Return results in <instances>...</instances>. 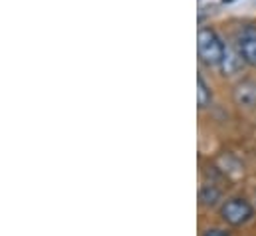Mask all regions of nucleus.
<instances>
[{
	"label": "nucleus",
	"mask_w": 256,
	"mask_h": 236,
	"mask_svg": "<svg viewBox=\"0 0 256 236\" xmlns=\"http://www.w3.org/2000/svg\"><path fill=\"white\" fill-rule=\"evenodd\" d=\"M224 42L218 38V34L212 28H200L196 36V52L198 58L206 66H220V60L224 56Z\"/></svg>",
	"instance_id": "f257e3e1"
},
{
	"label": "nucleus",
	"mask_w": 256,
	"mask_h": 236,
	"mask_svg": "<svg viewBox=\"0 0 256 236\" xmlns=\"http://www.w3.org/2000/svg\"><path fill=\"white\" fill-rule=\"evenodd\" d=\"M220 216L226 224L230 226H240L246 224L252 216H254V208L248 200L244 198H228L222 206H220Z\"/></svg>",
	"instance_id": "f03ea898"
},
{
	"label": "nucleus",
	"mask_w": 256,
	"mask_h": 236,
	"mask_svg": "<svg viewBox=\"0 0 256 236\" xmlns=\"http://www.w3.org/2000/svg\"><path fill=\"white\" fill-rule=\"evenodd\" d=\"M236 50L244 64L256 66V26H244L236 36Z\"/></svg>",
	"instance_id": "7ed1b4c3"
},
{
	"label": "nucleus",
	"mask_w": 256,
	"mask_h": 236,
	"mask_svg": "<svg viewBox=\"0 0 256 236\" xmlns=\"http://www.w3.org/2000/svg\"><path fill=\"white\" fill-rule=\"evenodd\" d=\"M234 102L236 106L240 108H246V110H252L256 108V82L254 80H242L234 86Z\"/></svg>",
	"instance_id": "20e7f679"
},
{
	"label": "nucleus",
	"mask_w": 256,
	"mask_h": 236,
	"mask_svg": "<svg viewBox=\"0 0 256 236\" xmlns=\"http://www.w3.org/2000/svg\"><path fill=\"white\" fill-rule=\"evenodd\" d=\"M242 64H244V60L238 54V50H232L230 46H226L224 56L220 60V66L218 68H220V72L224 76H236L242 70Z\"/></svg>",
	"instance_id": "39448f33"
},
{
	"label": "nucleus",
	"mask_w": 256,
	"mask_h": 236,
	"mask_svg": "<svg viewBox=\"0 0 256 236\" xmlns=\"http://www.w3.org/2000/svg\"><path fill=\"white\" fill-rule=\"evenodd\" d=\"M212 102V92L206 86V82L202 80V76H196V104L200 110H204L208 104Z\"/></svg>",
	"instance_id": "423d86ee"
},
{
	"label": "nucleus",
	"mask_w": 256,
	"mask_h": 236,
	"mask_svg": "<svg viewBox=\"0 0 256 236\" xmlns=\"http://www.w3.org/2000/svg\"><path fill=\"white\" fill-rule=\"evenodd\" d=\"M216 198H218V190H216V188L206 186V188L200 190V200H202L204 204H214Z\"/></svg>",
	"instance_id": "0eeeda50"
},
{
	"label": "nucleus",
	"mask_w": 256,
	"mask_h": 236,
	"mask_svg": "<svg viewBox=\"0 0 256 236\" xmlns=\"http://www.w3.org/2000/svg\"><path fill=\"white\" fill-rule=\"evenodd\" d=\"M202 236H230L226 230H222V228H208V230H204Z\"/></svg>",
	"instance_id": "6e6552de"
},
{
	"label": "nucleus",
	"mask_w": 256,
	"mask_h": 236,
	"mask_svg": "<svg viewBox=\"0 0 256 236\" xmlns=\"http://www.w3.org/2000/svg\"><path fill=\"white\" fill-rule=\"evenodd\" d=\"M224 2H234V0H224Z\"/></svg>",
	"instance_id": "1a4fd4ad"
}]
</instances>
